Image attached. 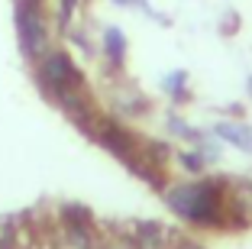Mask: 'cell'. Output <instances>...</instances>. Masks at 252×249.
<instances>
[{
  "instance_id": "7a4b0ae2",
  "label": "cell",
  "mask_w": 252,
  "mask_h": 249,
  "mask_svg": "<svg viewBox=\"0 0 252 249\" xmlns=\"http://www.w3.org/2000/svg\"><path fill=\"white\" fill-rule=\"evenodd\" d=\"M42 71H45V81H49V88H52L55 94H62V97H71V91L81 84V78H78L74 65L65 59V55H52V59L42 65Z\"/></svg>"
},
{
  "instance_id": "8992f818",
  "label": "cell",
  "mask_w": 252,
  "mask_h": 249,
  "mask_svg": "<svg viewBox=\"0 0 252 249\" xmlns=\"http://www.w3.org/2000/svg\"><path fill=\"white\" fill-rule=\"evenodd\" d=\"M0 249H13V230L0 227Z\"/></svg>"
},
{
  "instance_id": "3957f363",
  "label": "cell",
  "mask_w": 252,
  "mask_h": 249,
  "mask_svg": "<svg viewBox=\"0 0 252 249\" xmlns=\"http://www.w3.org/2000/svg\"><path fill=\"white\" fill-rule=\"evenodd\" d=\"M171 204L181 213H188V217H210L214 201H210V194L204 188H178L171 194Z\"/></svg>"
},
{
  "instance_id": "6da1fadb",
  "label": "cell",
  "mask_w": 252,
  "mask_h": 249,
  "mask_svg": "<svg viewBox=\"0 0 252 249\" xmlns=\"http://www.w3.org/2000/svg\"><path fill=\"white\" fill-rule=\"evenodd\" d=\"M16 30H20V39L26 45V52L45 49V30H42V20H39L36 0H23L20 3V10H16Z\"/></svg>"
},
{
  "instance_id": "277c9868",
  "label": "cell",
  "mask_w": 252,
  "mask_h": 249,
  "mask_svg": "<svg viewBox=\"0 0 252 249\" xmlns=\"http://www.w3.org/2000/svg\"><path fill=\"white\" fill-rule=\"evenodd\" d=\"M136 243H139L142 249H158V243H162V227H158V223H142V227L136 230Z\"/></svg>"
},
{
  "instance_id": "5b68a950",
  "label": "cell",
  "mask_w": 252,
  "mask_h": 249,
  "mask_svg": "<svg viewBox=\"0 0 252 249\" xmlns=\"http://www.w3.org/2000/svg\"><path fill=\"white\" fill-rule=\"evenodd\" d=\"M220 133L233 142H243V146L252 149V130H239V126H220Z\"/></svg>"
}]
</instances>
